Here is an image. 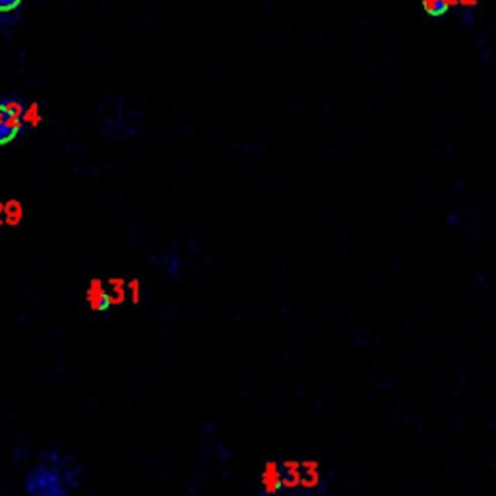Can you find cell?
Returning <instances> with one entry per match:
<instances>
[{
  "mask_svg": "<svg viewBox=\"0 0 496 496\" xmlns=\"http://www.w3.org/2000/svg\"><path fill=\"white\" fill-rule=\"evenodd\" d=\"M422 6L432 16H440L448 10V0H422Z\"/></svg>",
  "mask_w": 496,
  "mask_h": 496,
  "instance_id": "cell-7",
  "label": "cell"
},
{
  "mask_svg": "<svg viewBox=\"0 0 496 496\" xmlns=\"http://www.w3.org/2000/svg\"><path fill=\"white\" fill-rule=\"evenodd\" d=\"M2 214H4V206H0V217H2Z\"/></svg>",
  "mask_w": 496,
  "mask_h": 496,
  "instance_id": "cell-10",
  "label": "cell"
},
{
  "mask_svg": "<svg viewBox=\"0 0 496 496\" xmlns=\"http://www.w3.org/2000/svg\"><path fill=\"white\" fill-rule=\"evenodd\" d=\"M41 122V109L39 103H29L24 107V124L29 127H37Z\"/></svg>",
  "mask_w": 496,
  "mask_h": 496,
  "instance_id": "cell-6",
  "label": "cell"
},
{
  "mask_svg": "<svg viewBox=\"0 0 496 496\" xmlns=\"http://www.w3.org/2000/svg\"><path fill=\"white\" fill-rule=\"evenodd\" d=\"M109 295H111V301H113V304L116 302V304H121L122 301H124V287H122V282L121 279H116V282H111L109 283Z\"/></svg>",
  "mask_w": 496,
  "mask_h": 496,
  "instance_id": "cell-8",
  "label": "cell"
},
{
  "mask_svg": "<svg viewBox=\"0 0 496 496\" xmlns=\"http://www.w3.org/2000/svg\"><path fill=\"white\" fill-rule=\"evenodd\" d=\"M279 492H283L282 462H268L260 475V495L277 496Z\"/></svg>",
  "mask_w": 496,
  "mask_h": 496,
  "instance_id": "cell-3",
  "label": "cell"
},
{
  "mask_svg": "<svg viewBox=\"0 0 496 496\" xmlns=\"http://www.w3.org/2000/svg\"><path fill=\"white\" fill-rule=\"evenodd\" d=\"M84 465L74 456L45 450L24 477V492L26 496H72L84 483Z\"/></svg>",
  "mask_w": 496,
  "mask_h": 496,
  "instance_id": "cell-1",
  "label": "cell"
},
{
  "mask_svg": "<svg viewBox=\"0 0 496 496\" xmlns=\"http://www.w3.org/2000/svg\"><path fill=\"white\" fill-rule=\"evenodd\" d=\"M24 103L16 97L0 99V146L10 142L20 134L24 124Z\"/></svg>",
  "mask_w": 496,
  "mask_h": 496,
  "instance_id": "cell-2",
  "label": "cell"
},
{
  "mask_svg": "<svg viewBox=\"0 0 496 496\" xmlns=\"http://www.w3.org/2000/svg\"><path fill=\"white\" fill-rule=\"evenodd\" d=\"M4 217H6V222L10 225H18L21 222V217H24V209H21L20 202H8L4 206Z\"/></svg>",
  "mask_w": 496,
  "mask_h": 496,
  "instance_id": "cell-5",
  "label": "cell"
},
{
  "mask_svg": "<svg viewBox=\"0 0 496 496\" xmlns=\"http://www.w3.org/2000/svg\"><path fill=\"white\" fill-rule=\"evenodd\" d=\"M21 4V0H0V14H10L14 10H18Z\"/></svg>",
  "mask_w": 496,
  "mask_h": 496,
  "instance_id": "cell-9",
  "label": "cell"
},
{
  "mask_svg": "<svg viewBox=\"0 0 496 496\" xmlns=\"http://www.w3.org/2000/svg\"><path fill=\"white\" fill-rule=\"evenodd\" d=\"M86 299L87 302H89V307H91L95 312H105V310L113 304L111 295H109V289L103 287V283L97 282V279L91 282V285L87 287Z\"/></svg>",
  "mask_w": 496,
  "mask_h": 496,
  "instance_id": "cell-4",
  "label": "cell"
}]
</instances>
